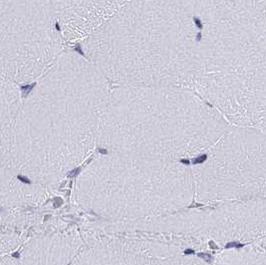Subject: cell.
Listing matches in <instances>:
<instances>
[{"instance_id":"1","label":"cell","mask_w":266,"mask_h":265,"mask_svg":"<svg viewBox=\"0 0 266 265\" xmlns=\"http://www.w3.org/2000/svg\"><path fill=\"white\" fill-rule=\"evenodd\" d=\"M111 89L84 55L65 49L22 98L0 166L38 186L56 179L97 136Z\"/></svg>"},{"instance_id":"2","label":"cell","mask_w":266,"mask_h":265,"mask_svg":"<svg viewBox=\"0 0 266 265\" xmlns=\"http://www.w3.org/2000/svg\"><path fill=\"white\" fill-rule=\"evenodd\" d=\"M198 32L174 0H133L80 45L111 87L190 90Z\"/></svg>"},{"instance_id":"3","label":"cell","mask_w":266,"mask_h":265,"mask_svg":"<svg viewBox=\"0 0 266 265\" xmlns=\"http://www.w3.org/2000/svg\"><path fill=\"white\" fill-rule=\"evenodd\" d=\"M227 124L188 89L112 87L97 138L124 156H173L203 148L220 138Z\"/></svg>"},{"instance_id":"4","label":"cell","mask_w":266,"mask_h":265,"mask_svg":"<svg viewBox=\"0 0 266 265\" xmlns=\"http://www.w3.org/2000/svg\"><path fill=\"white\" fill-rule=\"evenodd\" d=\"M266 20L198 25L190 91L237 125L264 127Z\"/></svg>"},{"instance_id":"5","label":"cell","mask_w":266,"mask_h":265,"mask_svg":"<svg viewBox=\"0 0 266 265\" xmlns=\"http://www.w3.org/2000/svg\"><path fill=\"white\" fill-rule=\"evenodd\" d=\"M51 0H0V77L36 81L65 50Z\"/></svg>"},{"instance_id":"6","label":"cell","mask_w":266,"mask_h":265,"mask_svg":"<svg viewBox=\"0 0 266 265\" xmlns=\"http://www.w3.org/2000/svg\"><path fill=\"white\" fill-rule=\"evenodd\" d=\"M133 0H51L65 42L81 43Z\"/></svg>"},{"instance_id":"7","label":"cell","mask_w":266,"mask_h":265,"mask_svg":"<svg viewBox=\"0 0 266 265\" xmlns=\"http://www.w3.org/2000/svg\"><path fill=\"white\" fill-rule=\"evenodd\" d=\"M196 24L265 18V0H174Z\"/></svg>"},{"instance_id":"8","label":"cell","mask_w":266,"mask_h":265,"mask_svg":"<svg viewBox=\"0 0 266 265\" xmlns=\"http://www.w3.org/2000/svg\"><path fill=\"white\" fill-rule=\"evenodd\" d=\"M71 244L62 234H46L29 240L23 246L17 265H65Z\"/></svg>"},{"instance_id":"9","label":"cell","mask_w":266,"mask_h":265,"mask_svg":"<svg viewBox=\"0 0 266 265\" xmlns=\"http://www.w3.org/2000/svg\"><path fill=\"white\" fill-rule=\"evenodd\" d=\"M40 186L25 182L0 166V208L8 209L37 203L42 199Z\"/></svg>"},{"instance_id":"10","label":"cell","mask_w":266,"mask_h":265,"mask_svg":"<svg viewBox=\"0 0 266 265\" xmlns=\"http://www.w3.org/2000/svg\"><path fill=\"white\" fill-rule=\"evenodd\" d=\"M21 100V92L17 84L0 77V143L16 117Z\"/></svg>"},{"instance_id":"11","label":"cell","mask_w":266,"mask_h":265,"mask_svg":"<svg viewBox=\"0 0 266 265\" xmlns=\"http://www.w3.org/2000/svg\"><path fill=\"white\" fill-rule=\"evenodd\" d=\"M21 242V237L17 232L0 229V259L10 255Z\"/></svg>"},{"instance_id":"12","label":"cell","mask_w":266,"mask_h":265,"mask_svg":"<svg viewBox=\"0 0 266 265\" xmlns=\"http://www.w3.org/2000/svg\"><path fill=\"white\" fill-rule=\"evenodd\" d=\"M0 265H17V260L12 256H6V257L0 259Z\"/></svg>"}]
</instances>
